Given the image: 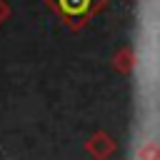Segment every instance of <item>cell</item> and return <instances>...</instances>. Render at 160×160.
<instances>
[{"label":"cell","mask_w":160,"mask_h":160,"mask_svg":"<svg viewBox=\"0 0 160 160\" xmlns=\"http://www.w3.org/2000/svg\"><path fill=\"white\" fill-rule=\"evenodd\" d=\"M95 5L98 0H55V8L68 22H82L95 10Z\"/></svg>","instance_id":"obj_1"}]
</instances>
